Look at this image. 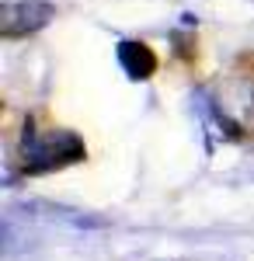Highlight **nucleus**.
<instances>
[{
  "label": "nucleus",
  "instance_id": "nucleus-1",
  "mask_svg": "<svg viewBox=\"0 0 254 261\" xmlns=\"http://www.w3.org/2000/svg\"><path fill=\"white\" fill-rule=\"evenodd\" d=\"M216 108L234 129L254 133V73L234 70L226 81L216 84Z\"/></svg>",
  "mask_w": 254,
  "mask_h": 261
},
{
  "label": "nucleus",
  "instance_id": "nucleus-2",
  "mask_svg": "<svg viewBox=\"0 0 254 261\" xmlns=\"http://www.w3.org/2000/svg\"><path fill=\"white\" fill-rule=\"evenodd\" d=\"M77 157H80V143L70 133H49L45 140H39L32 129L24 133V143H21L24 171H49V167H59V164L77 161Z\"/></svg>",
  "mask_w": 254,
  "mask_h": 261
},
{
  "label": "nucleus",
  "instance_id": "nucleus-3",
  "mask_svg": "<svg viewBox=\"0 0 254 261\" xmlns=\"http://www.w3.org/2000/svg\"><path fill=\"white\" fill-rule=\"evenodd\" d=\"M53 14L56 11L45 0H14V4H4V11H0V32H4V39L32 35V32L45 28Z\"/></svg>",
  "mask_w": 254,
  "mask_h": 261
}]
</instances>
